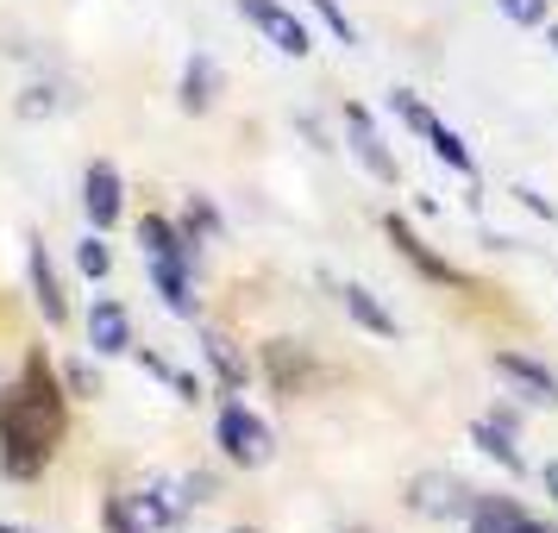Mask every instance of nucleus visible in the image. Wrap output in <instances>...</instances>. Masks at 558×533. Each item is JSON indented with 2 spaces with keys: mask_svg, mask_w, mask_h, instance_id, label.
I'll return each instance as SVG.
<instances>
[{
  "mask_svg": "<svg viewBox=\"0 0 558 533\" xmlns=\"http://www.w3.org/2000/svg\"><path fill=\"white\" fill-rule=\"evenodd\" d=\"M63 402L70 396L51 377L45 352H32L20 383L0 389V464H7V477H38L51 464L57 439H63V421H70Z\"/></svg>",
  "mask_w": 558,
  "mask_h": 533,
  "instance_id": "nucleus-1",
  "label": "nucleus"
},
{
  "mask_svg": "<svg viewBox=\"0 0 558 533\" xmlns=\"http://www.w3.org/2000/svg\"><path fill=\"white\" fill-rule=\"evenodd\" d=\"M214 439H220V452H227L232 464H245V471H257V464H270V458H277V433L264 427V421H257L245 402H227V408H220Z\"/></svg>",
  "mask_w": 558,
  "mask_h": 533,
  "instance_id": "nucleus-2",
  "label": "nucleus"
},
{
  "mask_svg": "<svg viewBox=\"0 0 558 533\" xmlns=\"http://www.w3.org/2000/svg\"><path fill=\"white\" fill-rule=\"evenodd\" d=\"M408 508L421 514V521H471V508H477V489L452 471H421V477L408 483Z\"/></svg>",
  "mask_w": 558,
  "mask_h": 533,
  "instance_id": "nucleus-3",
  "label": "nucleus"
},
{
  "mask_svg": "<svg viewBox=\"0 0 558 533\" xmlns=\"http://www.w3.org/2000/svg\"><path fill=\"white\" fill-rule=\"evenodd\" d=\"M383 232H389V245H396V252H402L408 264H414V270H421V277H427V282H439V289H464V295H471V289H477V282L464 277V270H458L452 257L427 252V239H421V232L408 227L402 214H389V220H383Z\"/></svg>",
  "mask_w": 558,
  "mask_h": 533,
  "instance_id": "nucleus-4",
  "label": "nucleus"
},
{
  "mask_svg": "<svg viewBox=\"0 0 558 533\" xmlns=\"http://www.w3.org/2000/svg\"><path fill=\"white\" fill-rule=\"evenodd\" d=\"M26 277H32V302L45 314V327H63V320H70V295H63V277H57V264H51V252H45L38 232L26 239Z\"/></svg>",
  "mask_w": 558,
  "mask_h": 533,
  "instance_id": "nucleus-5",
  "label": "nucleus"
},
{
  "mask_svg": "<svg viewBox=\"0 0 558 533\" xmlns=\"http://www.w3.org/2000/svg\"><path fill=\"white\" fill-rule=\"evenodd\" d=\"M82 207H88V227L95 232H107L126 214V182H120V170H113L107 157L88 163V177H82Z\"/></svg>",
  "mask_w": 558,
  "mask_h": 533,
  "instance_id": "nucleus-6",
  "label": "nucleus"
},
{
  "mask_svg": "<svg viewBox=\"0 0 558 533\" xmlns=\"http://www.w3.org/2000/svg\"><path fill=\"white\" fill-rule=\"evenodd\" d=\"M264 371H270V383H277V396H289V402H295V396H307V389L320 383L314 358H307L295 339H270V346H264Z\"/></svg>",
  "mask_w": 558,
  "mask_h": 533,
  "instance_id": "nucleus-7",
  "label": "nucleus"
},
{
  "mask_svg": "<svg viewBox=\"0 0 558 533\" xmlns=\"http://www.w3.org/2000/svg\"><path fill=\"white\" fill-rule=\"evenodd\" d=\"M345 145H352V157H357V163H364L377 182H396V177H402V170H396V152L383 145V132L371 126V113H364V107H345Z\"/></svg>",
  "mask_w": 558,
  "mask_h": 533,
  "instance_id": "nucleus-8",
  "label": "nucleus"
},
{
  "mask_svg": "<svg viewBox=\"0 0 558 533\" xmlns=\"http://www.w3.org/2000/svg\"><path fill=\"white\" fill-rule=\"evenodd\" d=\"M489 364H496V377H502V383H514V389H521L527 402L558 408V377L546 371V364H539V358H527V352H496Z\"/></svg>",
  "mask_w": 558,
  "mask_h": 533,
  "instance_id": "nucleus-9",
  "label": "nucleus"
},
{
  "mask_svg": "<svg viewBox=\"0 0 558 533\" xmlns=\"http://www.w3.org/2000/svg\"><path fill=\"white\" fill-rule=\"evenodd\" d=\"M132 508H138V521L145 528H182V514H189V489L182 483H163V477H151L138 496H132Z\"/></svg>",
  "mask_w": 558,
  "mask_h": 533,
  "instance_id": "nucleus-10",
  "label": "nucleus"
},
{
  "mask_svg": "<svg viewBox=\"0 0 558 533\" xmlns=\"http://www.w3.org/2000/svg\"><path fill=\"white\" fill-rule=\"evenodd\" d=\"M138 245H145V257H163V264L195 270V232H177L163 214H145L138 220Z\"/></svg>",
  "mask_w": 558,
  "mask_h": 533,
  "instance_id": "nucleus-11",
  "label": "nucleus"
},
{
  "mask_svg": "<svg viewBox=\"0 0 558 533\" xmlns=\"http://www.w3.org/2000/svg\"><path fill=\"white\" fill-rule=\"evenodd\" d=\"M88 346H95V358H120L132 352V314L120 302H95L88 307Z\"/></svg>",
  "mask_w": 558,
  "mask_h": 533,
  "instance_id": "nucleus-12",
  "label": "nucleus"
},
{
  "mask_svg": "<svg viewBox=\"0 0 558 533\" xmlns=\"http://www.w3.org/2000/svg\"><path fill=\"white\" fill-rule=\"evenodd\" d=\"M177 101H182V113H207V107L220 101V70H214V57L207 51H195L189 63H182Z\"/></svg>",
  "mask_w": 558,
  "mask_h": 533,
  "instance_id": "nucleus-13",
  "label": "nucleus"
},
{
  "mask_svg": "<svg viewBox=\"0 0 558 533\" xmlns=\"http://www.w3.org/2000/svg\"><path fill=\"white\" fill-rule=\"evenodd\" d=\"M151 282H157V295H163V307H170L177 320H195V314H202V295H195V270H182V264H163V257H151Z\"/></svg>",
  "mask_w": 558,
  "mask_h": 533,
  "instance_id": "nucleus-14",
  "label": "nucleus"
},
{
  "mask_svg": "<svg viewBox=\"0 0 558 533\" xmlns=\"http://www.w3.org/2000/svg\"><path fill=\"white\" fill-rule=\"evenodd\" d=\"M533 514L514 496H477V508H471V533H527Z\"/></svg>",
  "mask_w": 558,
  "mask_h": 533,
  "instance_id": "nucleus-15",
  "label": "nucleus"
},
{
  "mask_svg": "<svg viewBox=\"0 0 558 533\" xmlns=\"http://www.w3.org/2000/svg\"><path fill=\"white\" fill-rule=\"evenodd\" d=\"M339 302H345V314H352L364 332H377V339H396V314H389V307H383L377 295L364 289V282H345V289H339Z\"/></svg>",
  "mask_w": 558,
  "mask_h": 533,
  "instance_id": "nucleus-16",
  "label": "nucleus"
},
{
  "mask_svg": "<svg viewBox=\"0 0 558 533\" xmlns=\"http://www.w3.org/2000/svg\"><path fill=\"white\" fill-rule=\"evenodd\" d=\"M257 32H264V38H270V45H277L282 57H307V51H314V38H307V26L295 20V13H289V7H270V13L257 20Z\"/></svg>",
  "mask_w": 558,
  "mask_h": 533,
  "instance_id": "nucleus-17",
  "label": "nucleus"
},
{
  "mask_svg": "<svg viewBox=\"0 0 558 533\" xmlns=\"http://www.w3.org/2000/svg\"><path fill=\"white\" fill-rule=\"evenodd\" d=\"M202 352H207V364H214V377L239 396V389H245V377H252V371H245V358H239V346H232L227 332H202Z\"/></svg>",
  "mask_w": 558,
  "mask_h": 533,
  "instance_id": "nucleus-18",
  "label": "nucleus"
},
{
  "mask_svg": "<svg viewBox=\"0 0 558 533\" xmlns=\"http://www.w3.org/2000/svg\"><path fill=\"white\" fill-rule=\"evenodd\" d=\"M471 439H477V452H489L502 471H527V458L514 452V439H508L502 421H477V427H471Z\"/></svg>",
  "mask_w": 558,
  "mask_h": 533,
  "instance_id": "nucleus-19",
  "label": "nucleus"
},
{
  "mask_svg": "<svg viewBox=\"0 0 558 533\" xmlns=\"http://www.w3.org/2000/svg\"><path fill=\"white\" fill-rule=\"evenodd\" d=\"M427 145H433V157H439L446 170H458V177H477V157H471V145H464L452 126H433Z\"/></svg>",
  "mask_w": 558,
  "mask_h": 533,
  "instance_id": "nucleus-20",
  "label": "nucleus"
},
{
  "mask_svg": "<svg viewBox=\"0 0 558 533\" xmlns=\"http://www.w3.org/2000/svg\"><path fill=\"white\" fill-rule=\"evenodd\" d=\"M389 113H396V120H402L408 132H421V138H427V132L439 126L427 107H421V95H408V88H396V95H389Z\"/></svg>",
  "mask_w": 558,
  "mask_h": 533,
  "instance_id": "nucleus-21",
  "label": "nucleus"
},
{
  "mask_svg": "<svg viewBox=\"0 0 558 533\" xmlns=\"http://www.w3.org/2000/svg\"><path fill=\"white\" fill-rule=\"evenodd\" d=\"M101 521H107V533H151L145 521H138V508H132L126 496H107V502H101Z\"/></svg>",
  "mask_w": 558,
  "mask_h": 533,
  "instance_id": "nucleus-22",
  "label": "nucleus"
},
{
  "mask_svg": "<svg viewBox=\"0 0 558 533\" xmlns=\"http://www.w3.org/2000/svg\"><path fill=\"white\" fill-rule=\"evenodd\" d=\"M76 270L82 277H107V270H113V252L101 245V232H88V239L76 245Z\"/></svg>",
  "mask_w": 558,
  "mask_h": 533,
  "instance_id": "nucleus-23",
  "label": "nucleus"
},
{
  "mask_svg": "<svg viewBox=\"0 0 558 533\" xmlns=\"http://www.w3.org/2000/svg\"><path fill=\"white\" fill-rule=\"evenodd\" d=\"M314 13H320V26H327L332 38H339V45L352 51V45H357V26L345 20V7H339V0H314Z\"/></svg>",
  "mask_w": 558,
  "mask_h": 533,
  "instance_id": "nucleus-24",
  "label": "nucleus"
},
{
  "mask_svg": "<svg viewBox=\"0 0 558 533\" xmlns=\"http://www.w3.org/2000/svg\"><path fill=\"white\" fill-rule=\"evenodd\" d=\"M189 232H202V239H220V214L207 195H189Z\"/></svg>",
  "mask_w": 558,
  "mask_h": 533,
  "instance_id": "nucleus-25",
  "label": "nucleus"
},
{
  "mask_svg": "<svg viewBox=\"0 0 558 533\" xmlns=\"http://www.w3.org/2000/svg\"><path fill=\"white\" fill-rule=\"evenodd\" d=\"M63 389H70L76 402H95V396H101V383H95L88 364H63Z\"/></svg>",
  "mask_w": 558,
  "mask_h": 533,
  "instance_id": "nucleus-26",
  "label": "nucleus"
},
{
  "mask_svg": "<svg viewBox=\"0 0 558 533\" xmlns=\"http://www.w3.org/2000/svg\"><path fill=\"white\" fill-rule=\"evenodd\" d=\"M502 7V20L514 26H546V0H496Z\"/></svg>",
  "mask_w": 558,
  "mask_h": 533,
  "instance_id": "nucleus-27",
  "label": "nucleus"
},
{
  "mask_svg": "<svg viewBox=\"0 0 558 533\" xmlns=\"http://www.w3.org/2000/svg\"><path fill=\"white\" fill-rule=\"evenodd\" d=\"M270 7H282V0H239V13H245L252 26H257V20H264V13H270Z\"/></svg>",
  "mask_w": 558,
  "mask_h": 533,
  "instance_id": "nucleus-28",
  "label": "nucleus"
},
{
  "mask_svg": "<svg viewBox=\"0 0 558 533\" xmlns=\"http://www.w3.org/2000/svg\"><path fill=\"white\" fill-rule=\"evenodd\" d=\"M539 483H546V496H553V502H558V458H553V464H546V471H539Z\"/></svg>",
  "mask_w": 558,
  "mask_h": 533,
  "instance_id": "nucleus-29",
  "label": "nucleus"
},
{
  "mask_svg": "<svg viewBox=\"0 0 558 533\" xmlns=\"http://www.w3.org/2000/svg\"><path fill=\"white\" fill-rule=\"evenodd\" d=\"M527 533H558V528H546V521H533V528Z\"/></svg>",
  "mask_w": 558,
  "mask_h": 533,
  "instance_id": "nucleus-30",
  "label": "nucleus"
},
{
  "mask_svg": "<svg viewBox=\"0 0 558 533\" xmlns=\"http://www.w3.org/2000/svg\"><path fill=\"white\" fill-rule=\"evenodd\" d=\"M546 45H553V51H558V26H553V32H546Z\"/></svg>",
  "mask_w": 558,
  "mask_h": 533,
  "instance_id": "nucleus-31",
  "label": "nucleus"
},
{
  "mask_svg": "<svg viewBox=\"0 0 558 533\" xmlns=\"http://www.w3.org/2000/svg\"><path fill=\"white\" fill-rule=\"evenodd\" d=\"M0 533H20V528H7V521H0Z\"/></svg>",
  "mask_w": 558,
  "mask_h": 533,
  "instance_id": "nucleus-32",
  "label": "nucleus"
},
{
  "mask_svg": "<svg viewBox=\"0 0 558 533\" xmlns=\"http://www.w3.org/2000/svg\"><path fill=\"white\" fill-rule=\"evenodd\" d=\"M232 533H252V528H232Z\"/></svg>",
  "mask_w": 558,
  "mask_h": 533,
  "instance_id": "nucleus-33",
  "label": "nucleus"
},
{
  "mask_svg": "<svg viewBox=\"0 0 558 533\" xmlns=\"http://www.w3.org/2000/svg\"><path fill=\"white\" fill-rule=\"evenodd\" d=\"M352 533H364V528H352Z\"/></svg>",
  "mask_w": 558,
  "mask_h": 533,
  "instance_id": "nucleus-34",
  "label": "nucleus"
}]
</instances>
